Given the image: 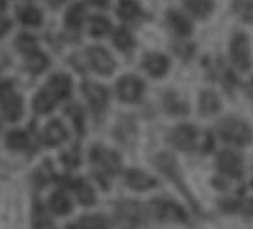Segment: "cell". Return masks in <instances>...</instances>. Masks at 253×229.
<instances>
[{"label":"cell","mask_w":253,"mask_h":229,"mask_svg":"<svg viewBox=\"0 0 253 229\" xmlns=\"http://www.w3.org/2000/svg\"><path fill=\"white\" fill-rule=\"evenodd\" d=\"M117 219L125 229H135L141 221V212L135 203H123L117 209Z\"/></svg>","instance_id":"cell-14"},{"label":"cell","mask_w":253,"mask_h":229,"mask_svg":"<svg viewBox=\"0 0 253 229\" xmlns=\"http://www.w3.org/2000/svg\"><path fill=\"white\" fill-rule=\"evenodd\" d=\"M55 104H56V98L47 89L39 92L36 95V98L33 99V108L39 114H47V113H50L55 108Z\"/></svg>","instance_id":"cell-21"},{"label":"cell","mask_w":253,"mask_h":229,"mask_svg":"<svg viewBox=\"0 0 253 229\" xmlns=\"http://www.w3.org/2000/svg\"><path fill=\"white\" fill-rule=\"evenodd\" d=\"M12 27V22H10V19H7V18H4V16H0V37H3L6 33H7V30Z\"/></svg>","instance_id":"cell-35"},{"label":"cell","mask_w":253,"mask_h":229,"mask_svg":"<svg viewBox=\"0 0 253 229\" xmlns=\"http://www.w3.org/2000/svg\"><path fill=\"white\" fill-rule=\"evenodd\" d=\"M216 167L221 173L231 178H240L243 175V160L231 150H224L218 154Z\"/></svg>","instance_id":"cell-10"},{"label":"cell","mask_w":253,"mask_h":229,"mask_svg":"<svg viewBox=\"0 0 253 229\" xmlns=\"http://www.w3.org/2000/svg\"><path fill=\"white\" fill-rule=\"evenodd\" d=\"M4 7V0H0V9H3Z\"/></svg>","instance_id":"cell-39"},{"label":"cell","mask_w":253,"mask_h":229,"mask_svg":"<svg viewBox=\"0 0 253 229\" xmlns=\"http://www.w3.org/2000/svg\"><path fill=\"white\" fill-rule=\"evenodd\" d=\"M62 1H64V0H49V3H50V4H53V6H56V4H61Z\"/></svg>","instance_id":"cell-38"},{"label":"cell","mask_w":253,"mask_h":229,"mask_svg":"<svg viewBox=\"0 0 253 229\" xmlns=\"http://www.w3.org/2000/svg\"><path fill=\"white\" fill-rule=\"evenodd\" d=\"M154 163H156L157 169H159L163 175H166L169 179L173 181V184L182 191V194L187 197V200H188V201L193 204V207L199 212V210H200V209H199V204H197L196 198L191 195L190 190L187 188V185H185V182H184V179H182V175H181V170H179V166H178L176 160H175L170 154H165V153H163V154H159V155L156 157Z\"/></svg>","instance_id":"cell-2"},{"label":"cell","mask_w":253,"mask_h":229,"mask_svg":"<svg viewBox=\"0 0 253 229\" xmlns=\"http://www.w3.org/2000/svg\"><path fill=\"white\" fill-rule=\"evenodd\" d=\"M49 65V59L46 55L40 53V52H34L31 55H28L27 58V70L31 74H40L42 71H44Z\"/></svg>","instance_id":"cell-25"},{"label":"cell","mask_w":253,"mask_h":229,"mask_svg":"<svg viewBox=\"0 0 253 229\" xmlns=\"http://www.w3.org/2000/svg\"><path fill=\"white\" fill-rule=\"evenodd\" d=\"M169 141L170 144L184 151V153H190L196 148V142H197V130L194 126L191 124H178L169 135Z\"/></svg>","instance_id":"cell-7"},{"label":"cell","mask_w":253,"mask_h":229,"mask_svg":"<svg viewBox=\"0 0 253 229\" xmlns=\"http://www.w3.org/2000/svg\"><path fill=\"white\" fill-rule=\"evenodd\" d=\"M83 93L95 113H102L105 110L108 102V90L104 86L98 83L86 81L83 84Z\"/></svg>","instance_id":"cell-11"},{"label":"cell","mask_w":253,"mask_h":229,"mask_svg":"<svg viewBox=\"0 0 253 229\" xmlns=\"http://www.w3.org/2000/svg\"><path fill=\"white\" fill-rule=\"evenodd\" d=\"M199 110L202 115H213L221 110V101L218 95L212 90H205L200 95L199 101Z\"/></svg>","instance_id":"cell-17"},{"label":"cell","mask_w":253,"mask_h":229,"mask_svg":"<svg viewBox=\"0 0 253 229\" xmlns=\"http://www.w3.org/2000/svg\"><path fill=\"white\" fill-rule=\"evenodd\" d=\"M74 191H76V195L82 204L90 206L95 203V192L84 181H77L74 184Z\"/></svg>","instance_id":"cell-27"},{"label":"cell","mask_w":253,"mask_h":229,"mask_svg":"<svg viewBox=\"0 0 253 229\" xmlns=\"http://www.w3.org/2000/svg\"><path fill=\"white\" fill-rule=\"evenodd\" d=\"M144 93V83L136 76H123L117 81V95L123 102H138Z\"/></svg>","instance_id":"cell-8"},{"label":"cell","mask_w":253,"mask_h":229,"mask_svg":"<svg viewBox=\"0 0 253 229\" xmlns=\"http://www.w3.org/2000/svg\"><path fill=\"white\" fill-rule=\"evenodd\" d=\"M47 215L42 210V207H37L34 212V225L37 229H44L47 227Z\"/></svg>","instance_id":"cell-34"},{"label":"cell","mask_w":253,"mask_h":229,"mask_svg":"<svg viewBox=\"0 0 253 229\" xmlns=\"http://www.w3.org/2000/svg\"><path fill=\"white\" fill-rule=\"evenodd\" d=\"M6 145L10 150H24L28 145V136L22 130H12L6 136Z\"/></svg>","instance_id":"cell-28"},{"label":"cell","mask_w":253,"mask_h":229,"mask_svg":"<svg viewBox=\"0 0 253 229\" xmlns=\"http://www.w3.org/2000/svg\"><path fill=\"white\" fill-rule=\"evenodd\" d=\"M117 15L127 22H133L142 15L141 4L136 0H120L117 6Z\"/></svg>","instance_id":"cell-19"},{"label":"cell","mask_w":253,"mask_h":229,"mask_svg":"<svg viewBox=\"0 0 253 229\" xmlns=\"http://www.w3.org/2000/svg\"><path fill=\"white\" fill-rule=\"evenodd\" d=\"M113 41H114V46L119 50H122V52H127L132 47H135V38H133V36L130 34L129 30H126L123 27H120V28H117L114 31Z\"/></svg>","instance_id":"cell-23"},{"label":"cell","mask_w":253,"mask_h":229,"mask_svg":"<svg viewBox=\"0 0 253 229\" xmlns=\"http://www.w3.org/2000/svg\"><path fill=\"white\" fill-rule=\"evenodd\" d=\"M166 16H168V21H169L170 27H172L179 36L187 37V36L191 34L193 25H191L190 19H187V16H184L181 12H178V10H168Z\"/></svg>","instance_id":"cell-18"},{"label":"cell","mask_w":253,"mask_h":229,"mask_svg":"<svg viewBox=\"0 0 253 229\" xmlns=\"http://www.w3.org/2000/svg\"><path fill=\"white\" fill-rule=\"evenodd\" d=\"M71 80L68 76L65 74H56V76H52L49 83H47V90L58 99L61 98H67L70 93H71Z\"/></svg>","instance_id":"cell-15"},{"label":"cell","mask_w":253,"mask_h":229,"mask_svg":"<svg viewBox=\"0 0 253 229\" xmlns=\"http://www.w3.org/2000/svg\"><path fill=\"white\" fill-rule=\"evenodd\" d=\"M87 58H89L92 68L102 76H110L116 70V61L104 47H99V46L89 47Z\"/></svg>","instance_id":"cell-9"},{"label":"cell","mask_w":253,"mask_h":229,"mask_svg":"<svg viewBox=\"0 0 253 229\" xmlns=\"http://www.w3.org/2000/svg\"><path fill=\"white\" fill-rule=\"evenodd\" d=\"M252 84H253V80H252Z\"/></svg>","instance_id":"cell-40"},{"label":"cell","mask_w":253,"mask_h":229,"mask_svg":"<svg viewBox=\"0 0 253 229\" xmlns=\"http://www.w3.org/2000/svg\"><path fill=\"white\" fill-rule=\"evenodd\" d=\"M163 105L166 111L172 115H185L190 110L188 102L182 98H179L175 92H168L163 98Z\"/></svg>","instance_id":"cell-16"},{"label":"cell","mask_w":253,"mask_h":229,"mask_svg":"<svg viewBox=\"0 0 253 229\" xmlns=\"http://www.w3.org/2000/svg\"><path fill=\"white\" fill-rule=\"evenodd\" d=\"M170 62L166 55L163 53H145L142 59V68L151 76V77H163L169 71Z\"/></svg>","instance_id":"cell-12"},{"label":"cell","mask_w":253,"mask_h":229,"mask_svg":"<svg viewBox=\"0 0 253 229\" xmlns=\"http://www.w3.org/2000/svg\"><path fill=\"white\" fill-rule=\"evenodd\" d=\"M233 9L245 22H253V0H233Z\"/></svg>","instance_id":"cell-29"},{"label":"cell","mask_w":253,"mask_h":229,"mask_svg":"<svg viewBox=\"0 0 253 229\" xmlns=\"http://www.w3.org/2000/svg\"><path fill=\"white\" fill-rule=\"evenodd\" d=\"M16 47L24 55H31L37 52V40L30 34H19L16 38Z\"/></svg>","instance_id":"cell-30"},{"label":"cell","mask_w":253,"mask_h":229,"mask_svg":"<svg viewBox=\"0 0 253 229\" xmlns=\"http://www.w3.org/2000/svg\"><path fill=\"white\" fill-rule=\"evenodd\" d=\"M90 158L95 166L101 169L104 175H114L120 170L122 161L117 153L104 148V147H95L90 151Z\"/></svg>","instance_id":"cell-6"},{"label":"cell","mask_w":253,"mask_h":229,"mask_svg":"<svg viewBox=\"0 0 253 229\" xmlns=\"http://www.w3.org/2000/svg\"><path fill=\"white\" fill-rule=\"evenodd\" d=\"M252 185H253V181H252Z\"/></svg>","instance_id":"cell-41"},{"label":"cell","mask_w":253,"mask_h":229,"mask_svg":"<svg viewBox=\"0 0 253 229\" xmlns=\"http://www.w3.org/2000/svg\"><path fill=\"white\" fill-rule=\"evenodd\" d=\"M90 3H93V4H96V6L104 7V6H107V4L110 3V0H90Z\"/></svg>","instance_id":"cell-36"},{"label":"cell","mask_w":253,"mask_h":229,"mask_svg":"<svg viewBox=\"0 0 253 229\" xmlns=\"http://www.w3.org/2000/svg\"><path fill=\"white\" fill-rule=\"evenodd\" d=\"M84 227L87 229H110V224L102 216H89L82 219Z\"/></svg>","instance_id":"cell-33"},{"label":"cell","mask_w":253,"mask_h":229,"mask_svg":"<svg viewBox=\"0 0 253 229\" xmlns=\"http://www.w3.org/2000/svg\"><path fill=\"white\" fill-rule=\"evenodd\" d=\"M50 207L58 215H67V213L71 212V201H70L67 194L58 191L50 198Z\"/></svg>","instance_id":"cell-26"},{"label":"cell","mask_w":253,"mask_h":229,"mask_svg":"<svg viewBox=\"0 0 253 229\" xmlns=\"http://www.w3.org/2000/svg\"><path fill=\"white\" fill-rule=\"evenodd\" d=\"M86 16V9L82 3H74L65 13V24L68 28L77 30L82 27Z\"/></svg>","instance_id":"cell-22"},{"label":"cell","mask_w":253,"mask_h":229,"mask_svg":"<svg viewBox=\"0 0 253 229\" xmlns=\"http://www.w3.org/2000/svg\"><path fill=\"white\" fill-rule=\"evenodd\" d=\"M0 102L3 114L9 121H16L22 115V99L12 90V83H0Z\"/></svg>","instance_id":"cell-5"},{"label":"cell","mask_w":253,"mask_h":229,"mask_svg":"<svg viewBox=\"0 0 253 229\" xmlns=\"http://www.w3.org/2000/svg\"><path fill=\"white\" fill-rule=\"evenodd\" d=\"M19 19H21V22L25 24V25L37 27V25L42 24L43 16H42V12H40L37 7L30 6V7H25V9L19 13Z\"/></svg>","instance_id":"cell-31"},{"label":"cell","mask_w":253,"mask_h":229,"mask_svg":"<svg viewBox=\"0 0 253 229\" xmlns=\"http://www.w3.org/2000/svg\"><path fill=\"white\" fill-rule=\"evenodd\" d=\"M65 136H67L65 127L62 126L61 121H56V120L50 121V123L46 126L44 133H43L44 142H46L47 145H50V147L59 145V144L65 139Z\"/></svg>","instance_id":"cell-20"},{"label":"cell","mask_w":253,"mask_h":229,"mask_svg":"<svg viewBox=\"0 0 253 229\" xmlns=\"http://www.w3.org/2000/svg\"><path fill=\"white\" fill-rule=\"evenodd\" d=\"M218 135L222 141L245 147L253 141V132L249 124L237 117H225L218 124Z\"/></svg>","instance_id":"cell-1"},{"label":"cell","mask_w":253,"mask_h":229,"mask_svg":"<svg viewBox=\"0 0 253 229\" xmlns=\"http://www.w3.org/2000/svg\"><path fill=\"white\" fill-rule=\"evenodd\" d=\"M111 30V22L105 16H95L90 21V34L95 37H102Z\"/></svg>","instance_id":"cell-32"},{"label":"cell","mask_w":253,"mask_h":229,"mask_svg":"<svg viewBox=\"0 0 253 229\" xmlns=\"http://www.w3.org/2000/svg\"><path fill=\"white\" fill-rule=\"evenodd\" d=\"M185 4H187L188 10L200 19L208 18L213 10L212 0H185Z\"/></svg>","instance_id":"cell-24"},{"label":"cell","mask_w":253,"mask_h":229,"mask_svg":"<svg viewBox=\"0 0 253 229\" xmlns=\"http://www.w3.org/2000/svg\"><path fill=\"white\" fill-rule=\"evenodd\" d=\"M67 229H87L84 227V224L80 221V222H77V224H73V225H70Z\"/></svg>","instance_id":"cell-37"},{"label":"cell","mask_w":253,"mask_h":229,"mask_svg":"<svg viewBox=\"0 0 253 229\" xmlns=\"http://www.w3.org/2000/svg\"><path fill=\"white\" fill-rule=\"evenodd\" d=\"M150 209H151L153 216L162 222H185L187 221V215L182 210V207L170 200H165V198L153 200L150 204Z\"/></svg>","instance_id":"cell-3"},{"label":"cell","mask_w":253,"mask_h":229,"mask_svg":"<svg viewBox=\"0 0 253 229\" xmlns=\"http://www.w3.org/2000/svg\"><path fill=\"white\" fill-rule=\"evenodd\" d=\"M125 181L132 190H136V191H147V190H151V188L157 187V181L153 176L144 173L139 169L127 170L125 173Z\"/></svg>","instance_id":"cell-13"},{"label":"cell","mask_w":253,"mask_h":229,"mask_svg":"<svg viewBox=\"0 0 253 229\" xmlns=\"http://www.w3.org/2000/svg\"><path fill=\"white\" fill-rule=\"evenodd\" d=\"M230 56L233 59V64L242 70L248 71L251 68L252 59H251V43L245 33H237L231 43H230Z\"/></svg>","instance_id":"cell-4"}]
</instances>
